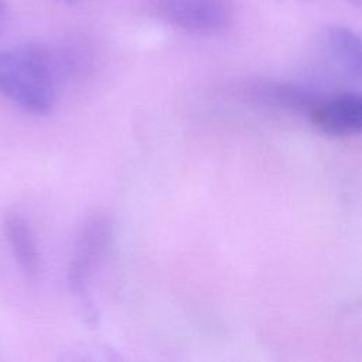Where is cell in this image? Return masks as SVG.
Listing matches in <instances>:
<instances>
[{"label":"cell","mask_w":362,"mask_h":362,"mask_svg":"<svg viewBox=\"0 0 362 362\" xmlns=\"http://www.w3.org/2000/svg\"><path fill=\"white\" fill-rule=\"evenodd\" d=\"M308 117L320 132L328 136H355L362 129L361 95L354 89L324 93L308 113Z\"/></svg>","instance_id":"277c9868"},{"label":"cell","mask_w":362,"mask_h":362,"mask_svg":"<svg viewBox=\"0 0 362 362\" xmlns=\"http://www.w3.org/2000/svg\"><path fill=\"white\" fill-rule=\"evenodd\" d=\"M112 239V225L106 215L93 214L82 225L68 264V284L86 307H89V284L105 259Z\"/></svg>","instance_id":"7a4b0ae2"},{"label":"cell","mask_w":362,"mask_h":362,"mask_svg":"<svg viewBox=\"0 0 362 362\" xmlns=\"http://www.w3.org/2000/svg\"><path fill=\"white\" fill-rule=\"evenodd\" d=\"M64 74L59 52L42 44L31 42L0 51V93L24 112L49 113Z\"/></svg>","instance_id":"6da1fadb"},{"label":"cell","mask_w":362,"mask_h":362,"mask_svg":"<svg viewBox=\"0 0 362 362\" xmlns=\"http://www.w3.org/2000/svg\"><path fill=\"white\" fill-rule=\"evenodd\" d=\"M349 3H354V4H359V0H346Z\"/></svg>","instance_id":"9c48e42d"},{"label":"cell","mask_w":362,"mask_h":362,"mask_svg":"<svg viewBox=\"0 0 362 362\" xmlns=\"http://www.w3.org/2000/svg\"><path fill=\"white\" fill-rule=\"evenodd\" d=\"M157 10L170 24L197 34H214L232 18L228 0H158Z\"/></svg>","instance_id":"3957f363"},{"label":"cell","mask_w":362,"mask_h":362,"mask_svg":"<svg viewBox=\"0 0 362 362\" xmlns=\"http://www.w3.org/2000/svg\"><path fill=\"white\" fill-rule=\"evenodd\" d=\"M245 95L262 105L308 115L324 93L313 86L291 82H256L245 88Z\"/></svg>","instance_id":"8992f818"},{"label":"cell","mask_w":362,"mask_h":362,"mask_svg":"<svg viewBox=\"0 0 362 362\" xmlns=\"http://www.w3.org/2000/svg\"><path fill=\"white\" fill-rule=\"evenodd\" d=\"M320 51L324 62L346 81L359 83L362 69L361 40L345 25H328L320 37Z\"/></svg>","instance_id":"5b68a950"},{"label":"cell","mask_w":362,"mask_h":362,"mask_svg":"<svg viewBox=\"0 0 362 362\" xmlns=\"http://www.w3.org/2000/svg\"><path fill=\"white\" fill-rule=\"evenodd\" d=\"M3 17H4V6L0 0V30H1V24H3Z\"/></svg>","instance_id":"ba28073f"},{"label":"cell","mask_w":362,"mask_h":362,"mask_svg":"<svg viewBox=\"0 0 362 362\" xmlns=\"http://www.w3.org/2000/svg\"><path fill=\"white\" fill-rule=\"evenodd\" d=\"M3 230L21 272L31 280H37L41 273V255L35 235L27 219L18 212H7L3 221Z\"/></svg>","instance_id":"52a82bcc"}]
</instances>
